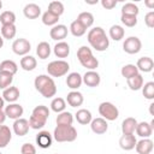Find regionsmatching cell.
<instances>
[{"label":"cell","instance_id":"6da1fadb","mask_svg":"<svg viewBox=\"0 0 154 154\" xmlns=\"http://www.w3.org/2000/svg\"><path fill=\"white\" fill-rule=\"evenodd\" d=\"M87 38H88V42L90 43V46L97 52H103L109 46V38L106 36V32L101 26L93 28L88 32Z\"/></svg>","mask_w":154,"mask_h":154},{"label":"cell","instance_id":"7a4b0ae2","mask_svg":"<svg viewBox=\"0 0 154 154\" xmlns=\"http://www.w3.org/2000/svg\"><path fill=\"white\" fill-rule=\"evenodd\" d=\"M34 85L36 90L43 96V97H52L57 94V85L52 77H48L47 75H40L35 78Z\"/></svg>","mask_w":154,"mask_h":154},{"label":"cell","instance_id":"3957f363","mask_svg":"<svg viewBox=\"0 0 154 154\" xmlns=\"http://www.w3.org/2000/svg\"><path fill=\"white\" fill-rule=\"evenodd\" d=\"M48 117H49L48 107L45 105H38L32 109V113L29 118V126L35 130L42 129L46 125Z\"/></svg>","mask_w":154,"mask_h":154},{"label":"cell","instance_id":"277c9868","mask_svg":"<svg viewBox=\"0 0 154 154\" xmlns=\"http://www.w3.org/2000/svg\"><path fill=\"white\" fill-rule=\"evenodd\" d=\"M77 58L81 65L88 70H95L99 66V60L93 55V52L89 47L82 46L77 51Z\"/></svg>","mask_w":154,"mask_h":154},{"label":"cell","instance_id":"5b68a950","mask_svg":"<svg viewBox=\"0 0 154 154\" xmlns=\"http://www.w3.org/2000/svg\"><path fill=\"white\" fill-rule=\"evenodd\" d=\"M53 137L57 142H73L77 138V130L72 125H57L53 132Z\"/></svg>","mask_w":154,"mask_h":154},{"label":"cell","instance_id":"8992f818","mask_svg":"<svg viewBox=\"0 0 154 154\" xmlns=\"http://www.w3.org/2000/svg\"><path fill=\"white\" fill-rule=\"evenodd\" d=\"M70 70V65L65 60H54L47 65V72L52 77H61L65 76Z\"/></svg>","mask_w":154,"mask_h":154},{"label":"cell","instance_id":"52a82bcc","mask_svg":"<svg viewBox=\"0 0 154 154\" xmlns=\"http://www.w3.org/2000/svg\"><path fill=\"white\" fill-rule=\"evenodd\" d=\"M99 113L101 116V118H103L105 120H116L119 117V111L118 108L108 101L101 102L99 106Z\"/></svg>","mask_w":154,"mask_h":154},{"label":"cell","instance_id":"ba28073f","mask_svg":"<svg viewBox=\"0 0 154 154\" xmlns=\"http://www.w3.org/2000/svg\"><path fill=\"white\" fill-rule=\"evenodd\" d=\"M141 48H142V42L136 36H130V37L125 38V41L123 43V49L128 54H136L141 51Z\"/></svg>","mask_w":154,"mask_h":154},{"label":"cell","instance_id":"9c48e42d","mask_svg":"<svg viewBox=\"0 0 154 154\" xmlns=\"http://www.w3.org/2000/svg\"><path fill=\"white\" fill-rule=\"evenodd\" d=\"M31 49V45L26 38H17L12 43V51L17 55H28Z\"/></svg>","mask_w":154,"mask_h":154},{"label":"cell","instance_id":"30bf717a","mask_svg":"<svg viewBox=\"0 0 154 154\" xmlns=\"http://www.w3.org/2000/svg\"><path fill=\"white\" fill-rule=\"evenodd\" d=\"M82 82L87 85V87H90V88H95L100 84L101 82V77L100 75L94 71V70H89L87 71L83 76H82Z\"/></svg>","mask_w":154,"mask_h":154},{"label":"cell","instance_id":"8fae6325","mask_svg":"<svg viewBox=\"0 0 154 154\" xmlns=\"http://www.w3.org/2000/svg\"><path fill=\"white\" fill-rule=\"evenodd\" d=\"M153 128H154V119L150 122V123H147V122H141V123H137V126H136V134L142 137V138H149L152 136V132H153Z\"/></svg>","mask_w":154,"mask_h":154},{"label":"cell","instance_id":"7c38bea8","mask_svg":"<svg viewBox=\"0 0 154 154\" xmlns=\"http://www.w3.org/2000/svg\"><path fill=\"white\" fill-rule=\"evenodd\" d=\"M5 114H6V117H8L10 119H18V118H20L22 116H23V112H24V109H23V106H20L19 103H10L8 106H6L5 107Z\"/></svg>","mask_w":154,"mask_h":154},{"label":"cell","instance_id":"4fadbf2b","mask_svg":"<svg viewBox=\"0 0 154 154\" xmlns=\"http://www.w3.org/2000/svg\"><path fill=\"white\" fill-rule=\"evenodd\" d=\"M67 26L64 25V24H57L54 25L51 31H49V36L52 40H55V41H61L64 40L66 36H67Z\"/></svg>","mask_w":154,"mask_h":154},{"label":"cell","instance_id":"5bb4252c","mask_svg":"<svg viewBox=\"0 0 154 154\" xmlns=\"http://www.w3.org/2000/svg\"><path fill=\"white\" fill-rule=\"evenodd\" d=\"M90 128H91V131L94 134L102 135L107 131L108 124H107V120H105L103 118H95L90 122Z\"/></svg>","mask_w":154,"mask_h":154},{"label":"cell","instance_id":"9a60e30c","mask_svg":"<svg viewBox=\"0 0 154 154\" xmlns=\"http://www.w3.org/2000/svg\"><path fill=\"white\" fill-rule=\"evenodd\" d=\"M29 120L24 119V118H18L14 120L13 123V132L17 136H24L28 134L29 131Z\"/></svg>","mask_w":154,"mask_h":154},{"label":"cell","instance_id":"2e32d148","mask_svg":"<svg viewBox=\"0 0 154 154\" xmlns=\"http://www.w3.org/2000/svg\"><path fill=\"white\" fill-rule=\"evenodd\" d=\"M52 141H53L52 135H51L48 131H46V130L40 131V132L37 134V136H36V144H37L40 148H42V149L49 148V147L52 146Z\"/></svg>","mask_w":154,"mask_h":154},{"label":"cell","instance_id":"e0dca14e","mask_svg":"<svg viewBox=\"0 0 154 154\" xmlns=\"http://www.w3.org/2000/svg\"><path fill=\"white\" fill-rule=\"evenodd\" d=\"M23 13L29 19H36L41 14V7L37 4H34V2L26 4L24 6V8H23Z\"/></svg>","mask_w":154,"mask_h":154},{"label":"cell","instance_id":"ac0fdd59","mask_svg":"<svg viewBox=\"0 0 154 154\" xmlns=\"http://www.w3.org/2000/svg\"><path fill=\"white\" fill-rule=\"evenodd\" d=\"M136 137L134 134H130V135H123L120 138H119V146L122 149L124 150H131L135 148L136 146Z\"/></svg>","mask_w":154,"mask_h":154},{"label":"cell","instance_id":"d6986e66","mask_svg":"<svg viewBox=\"0 0 154 154\" xmlns=\"http://www.w3.org/2000/svg\"><path fill=\"white\" fill-rule=\"evenodd\" d=\"M135 148L138 154H149L153 150V141L150 138H142L141 141L136 142Z\"/></svg>","mask_w":154,"mask_h":154},{"label":"cell","instance_id":"ffe728a7","mask_svg":"<svg viewBox=\"0 0 154 154\" xmlns=\"http://www.w3.org/2000/svg\"><path fill=\"white\" fill-rule=\"evenodd\" d=\"M82 76L78 72H71L66 77V85L72 90L78 89L82 85Z\"/></svg>","mask_w":154,"mask_h":154},{"label":"cell","instance_id":"44dd1931","mask_svg":"<svg viewBox=\"0 0 154 154\" xmlns=\"http://www.w3.org/2000/svg\"><path fill=\"white\" fill-rule=\"evenodd\" d=\"M2 99L10 103H14L19 99V89L17 87H8L2 91Z\"/></svg>","mask_w":154,"mask_h":154},{"label":"cell","instance_id":"7402d4cb","mask_svg":"<svg viewBox=\"0 0 154 154\" xmlns=\"http://www.w3.org/2000/svg\"><path fill=\"white\" fill-rule=\"evenodd\" d=\"M66 101H67V103H69L71 107H78V106H81V105L83 103L84 97H83L82 93H79V91H77V90H72V91H70V93L67 94Z\"/></svg>","mask_w":154,"mask_h":154},{"label":"cell","instance_id":"603a6c76","mask_svg":"<svg viewBox=\"0 0 154 154\" xmlns=\"http://www.w3.org/2000/svg\"><path fill=\"white\" fill-rule=\"evenodd\" d=\"M136 67L138 71H142V72H150L154 67V61L152 58L149 57H142L137 60V64H136Z\"/></svg>","mask_w":154,"mask_h":154},{"label":"cell","instance_id":"cb8c5ba5","mask_svg":"<svg viewBox=\"0 0 154 154\" xmlns=\"http://www.w3.org/2000/svg\"><path fill=\"white\" fill-rule=\"evenodd\" d=\"M136 126H137V120L132 117H129V118H125L122 123V132L123 135H130V134H134L135 130H136Z\"/></svg>","mask_w":154,"mask_h":154},{"label":"cell","instance_id":"d4e9b609","mask_svg":"<svg viewBox=\"0 0 154 154\" xmlns=\"http://www.w3.org/2000/svg\"><path fill=\"white\" fill-rule=\"evenodd\" d=\"M76 120L82 124V125H87V124H90V122L93 120V116H91V112L89 109H85V108H81L76 112Z\"/></svg>","mask_w":154,"mask_h":154},{"label":"cell","instance_id":"484cf974","mask_svg":"<svg viewBox=\"0 0 154 154\" xmlns=\"http://www.w3.org/2000/svg\"><path fill=\"white\" fill-rule=\"evenodd\" d=\"M12 138V132L7 125H0V148H5Z\"/></svg>","mask_w":154,"mask_h":154},{"label":"cell","instance_id":"4316f807","mask_svg":"<svg viewBox=\"0 0 154 154\" xmlns=\"http://www.w3.org/2000/svg\"><path fill=\"white\" fill-rule=\"evenodd\" d=\"M53 51H54L55 57H58V58H66L70 54V46H69V43H66L64 41H60V42H58L54 46Z\"/></svg>","mask_w":154,"mask_h":154},{"label":"cell","instance_id":"83f0119b","mask_svg":"<svg viewBox=\"0 0 154 154\" xmlns=\"http://www.w3.org/2000/svg\"><path fill=\"white\" fill-rule=\"evenodd\" d=\"M36 54H37V57H38L40 59H42V60L47 59V58L51 55V46H49V43L46 42V41L40 42V43L37 45V47H36Z\"/></svg>","mask_w":154,"mask_h":154},{"label":"cell","instance_id":"f1b7e54d","mask_svg":"<svg viewBox=\"0 0 154 154\" xmlns=\"http://www.w3.org/2000/svg\"><path fill=\"white\" fill-rule=\"evenodd\" d=\"M73 123V116L67 112V111H64L61 113H58V117H57V125H64V126H70L72 125Z\"/></svg>","mask_w":154,"mask_h":154},{"label":"cell","instance_id":"f546056e","mask_svg":"<svg viewBox=\"0 0 154 154\" xmlns=\"http://www.w3.org/2000/svg\"><path fill=\"white\" fill-rule=\"evenodd\" d=\"M37 65V61L31 55H24L20 59V67L25 71H32Z\"/></svg>","mask_w":154,"mask_h":154},{"label":"cell","instance_id":"4dcf8cb0","mask_svg":"<svg viewBox=\"0 0 154 154\" xmlns=\"http://www.w3.org/2000/svg\"><path fill=\"white\" fill-rule=\"evenodd\" d=\"M77 20L85 28V29H88V28H90L91 25H93V23H94V16L90 13V12H81L79 14H78V17H77Z\"/></svg>","mask_w":154,"mask_h":154},{"label":"cell","instance_id":"1f68e13d","mask_svg":"<svg viewBox=\"0 0 154 154\" xmlns=\"http://www.w3.org/2000/svg\"><path fill=\"white\" fill-rule=\"evenodd\" d=\"M0 31H1V36H2V38H7V40L13 38V37L16 36V34H17V29H16V25H14V24L1 25Z\"/></svg>","mask_w":154,"mask_h":154},{"label":"cell","instance_id":"d6a6232c","mask_svg":"<svg viewBox=\"0 0 154 154\" xmlns=\"http://www.w3.org/2000/svg\"><path fill=\"white\" fill-rule=\"evenodd\" d=\"M124 35H125V30L123 29L122 25L116 24V25H112V26L109 28V37H111L112 40H114V41H120V40L124 37Z\"/></svg>","mask_w":154,"mask_h":154},{"label":"cell","instance_id":"836d02e7","mask_svg":"<svg viewBox=\"0 0 154 154\" xmlns=\"http://www.w3.org/2000/svg\"><path fill=\"white\" fill-rule=\"evenodd\" d=\"M0 71H5L14 76L18 71V66L13 60H4L0 63Z\"/></svg>","mask_w":154,"mask_h":154},{"label":"cell","instance_id":"e575fe53","mask_svg":"<svg viewBox=\"0 0 154 154\" xmlns=\"http://www.w3.org/2000/svg\"><path fill=\"white\" fill-rule=\"evenodd\" d=\"M120 73H122V76H123L124 78L129 79V78H131V77H134V76H136V75H138V70H137L136 65H134V64H126V65H124V66L122 67Z\"/></svg>","mask_w":154,"mask_h":154},{"label":"cell","instance_id":"d590c367","mask_svg":"<svg viewBox=\"0 0 154 154\" xmlns=\"http://www.w3.org/2000/svg\"><path fill=\"white\" fill-rule=\"evenodd\" d=\"M126 81H128V85L131 90H140L143 87V77L140 73L129 78V79H126Z\"/></svg>","mask_w":154,"mask_h":154},{"label":"cell","instance_id":"8d00e7d4","mask_svg":"<svg viewBox=\"0 0 154 154\" xmlns=\"http://www.w3.org/2000/svg\"><path fill=\"white\" fill-rule=\"evenodd\" d=\"M70 31H71V34H72L73 36L81 37V36H83V35L85 34L87 29L76 19V20H73V22L71 23V25H70Z\"/></svg>","mask_w":154,"mask_h":154},{"label":"cell","instance_id":"74e56055","mask_svg":"<svg viewBox=\"0 0 154 154\" xmlns=\"http://www.w3.org/2000/svg\"><path fill=\"white\" fill-rule=\"evenodd\" d=\"M65 107H66V102L63 97H54L51 102V108L52 111L57 112V113H61L65 111Z\"/></svg>","mask_w":154,"mask_h":154},{"label":"cell","instance_id":"f35d334b","mask_svg":"<svg viewBox=\"0 0 154 154\" xmlns=\"http://www.w3.org/2000/svg\"><path fill=\"white\" fill-rule=\"evenodd\" d=\"M47 11H49V12H52L53 14L60 17V16L64 13L65 10H64L63 2H60V1H51L49 5H48V10H47Z\"/></svg>","mask_w":154,"mask_h":154},{"label":"cell","instance_id":"ab89813d","mask_svg":"<svg viewBox=\"0 0 154 154\" xmlns=\"http://www.w3.org/2000/svg\"><path fill=\"white\" fill-rule=\"evenodd\" d=\"M58 20H59V17L58 16H55V14H53L52 12H49V11H46L43 14H42V23L45 24V25H48V26H54V25H57V23H58Z\"/></svg>","mask_w":154,"mask_h":154},{"label":"cell","instance_id":"60d3db41","mask_svg":"<svg viewBox=\"0 0 154 154\" xmlns=\"http://www.w3.org/2000/svg\"><path fill=\"white\" fill-rule=\"evenodd\" d=\"M12 81H13V75L5 71H0V89H6L11 87Z\"/></svg>","mask_w":154,"mask_h":154},{"label":"cell","instance_id":"b9f144b4","mask_svg":"<svg viewBox=\"0 0 154 154\" xmlns=\"http://www.w3.org/2000/svg\"><path fill=\"white\" fill-rule=\"evenodd\" d=\"M138 12H140L138 6L135 5L134 2H126L122 7V14H129V16H136L137 17Z\"/></svg>","mask_w":154,"mask_h":154},{"label":"cell","instance_id":"7bdbcfd3","mask_svg":"<svg viewBox=\"0 0 154 154\" xmlns=\"http://www.w3.org/2000/svg\"><path fill=\"white\" fill-rule=\"evenodd\" d=\"M14 22H16V14L12 11H4L0 14V23H1V25L14 24Z\"/></svg>","mask_w":154,"mask_h":154},{"label":"cell","instance_id":"ee69618b","mask_svg":"<svg viewBox=\"0 0 154 154\" xmlns=\"http://www.w3.org/2000/svg\"><path fill=\"white\" fill-rule=\"evenodd\" d=\"M142 93L143 96L148 100H153L154 99V82H147L144 83V85L142 87Z\"/></svg>","mask_w":154,"mask_h":154},{"label":"cell","instance_id":"f6af8a7d","mask_svg":"<svg viewBox=\"0 0 154 154\" xmlns=\"http://www.w3.org/2000/svg\"><path fill=\"white\" fill-rule=\"evenodd\" d=\"M120 20H122V23H123L125 26H129V28H132V26H135V25L137 24V17H136V16L122 14Z\"/></svg>","mask_w":154,"mask_h":154},{"label":"cell","instance_id":"bcb514c9","mask_svg":"<svg viewBox=\"0 0 154 154\" xmlns=\"http://www.w3.org/2000/svg\"><path fill=\"white\" fill-rule=\"evenodd\" d=\"M22 154H36V148L31 143H24L20 148Z\"/></svg>","mask_w":154,"mask_h":154},{"label":"cell","instance_id":"7dc6e473","mask_svg":"<svg viewBox=\"0 0 154 154\" xmlns=\"http://www.w3.org/2000/svg\"><path fill=\"white\" fill-rule=\"evenodd\" d=\"M144 23L148 28H153L154 26V12L150 11L144 16Z\"/></svg>","mask_w":154,"mask_h":154},{"label":"cell","instance_id":"c3c4849f","mask_svg":"<svg viewBox=\"0 0 154 154\" xmlns=\"http://www.w3.org/2000/svg\"><path fill=\"white\" fill-rule=\"evenodd\" d=\"M101 5L106 10H112L113 7L117 6V1L116 0H101Z\"/></svg>","mask_w":154,"mask_h":154},{"label":"cell","instance_id":"681fc988","mask_svg":"<svg viewBox=\"0 0 154 154\" xmlns=\"http://www.w3.org/2000/svg\"><path fill=\"white\" fill-rule=\"evenodd\" d=\"M5 120H6V114H5V112L2 109H0V125L4 124Z\"/></svg>","mask_w":154,"mask_h":154},{"label":"cell","instance_id":"f907efd6","mask_svg":"<svg viewBox=\"0 0 154 154\" xmlns=\"http://www.w3.org/2000/svg\"><path fill=\"white\" fill-rule=\"evenodd\" d=\"M144 4H146L149 8H153V7H154V0H152V1H146Z\"/></svg>","mask_w":154,"mask_h":154},{"label":"cell","instance_id":"816d5d0a","mask_svg":"<svg viewBox=\"0 0 154 154\" xmlns=\"http://www.w3.org/2000/svg\"><path fill=\"white\" fill-rule=\"evenodd\" d=\"M5 106V100L2 99V96H0V109H2Z\"/></svg>","mask_w":154,"mask_h":154},{"label":"cell","instance_id":"f5cc1de1","mask_svg":"<svg viewBox=\"0 0 154 154\" xmlns=\"http://www.w3.org/2000/svg\"><path fill=\"white\" fill-rule=\"evenodd\" d=\"M4 46V38H2V36L0 35V48Z\"/></svg>","mask_w":154,"mask_h":154},{"label":"cell","instance_id":"db71d44e","mask_svg":"<svg viewBox=\"0 0 154 154\" xmlns=\"http://www.w3.org/2000/svg\"><path fill=\"white\" fill-rule=\"evenodd\" d=\"M153 106H154V103H150V107H149V109H150V114L153 116Z\"/></svg>","mask_w":154,"mask_h":154},{"label":"cell","instance_id":"11a10c76","mask_svg":"<svg viewBox=\"0 0 154 154\" xmlns=\"http://www.w3.org/2000/svg\"><path fill=\"white\" fill-rule=\"evenodd\" d=\"M1 7H2V2H1V0H0V10H1Z\"/></svg>","mask_w":154,"mask_h":154},{"label":"cell","instance_id":"9f6ffc18","mask_svg":"<svg viewBox=\"0 0 154 154\" xmlns=\"http://www.w3.org/2000/svg\"><path fill=\"white\" fill-rule=\"evenodd\" d=\"M0 154H1V152H0Z\"/></svg>","mask_w":154,"mask_h":154}]
</instances>
